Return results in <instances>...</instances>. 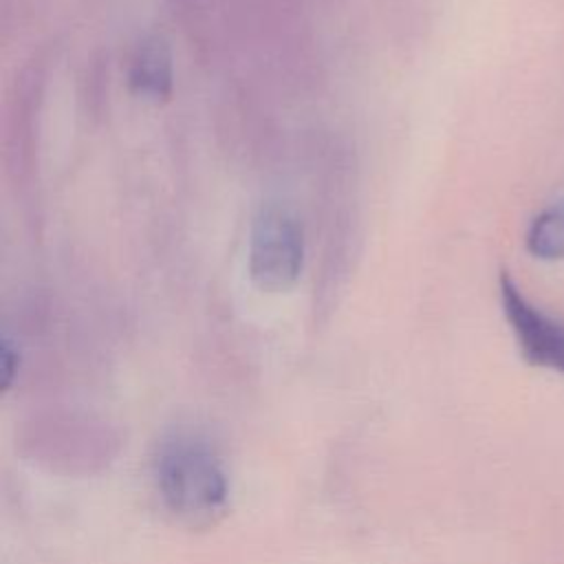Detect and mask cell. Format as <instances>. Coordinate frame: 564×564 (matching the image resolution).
Segmentation results:
<instances>
[{
    "instance_id": "6da1fadb",
    "label": "cell",
    "mask_w": 564,
    "mask_h": 564,
    "mask_svg": "<svg viewBox=\"0 0 564 564\" xmlns=\"http://www.w3.org/2000/svg\"><path fill=\"white\" fill-rule=\"evenodd\" d=\"M152 476L163 507L194 529L216 524L229 509V474L216 445L200 432L176 427L154 452Z\"/></svg>"
},
{
    "instance_id": "7a4b0ae2",
    "label": "cell",
    "mask_w": 564,
    "mask_h": 564,
    "mask_svg": "<svg viewBox=\"0 0 564 564\" xmlns=\"http://www.w3.org/2000/svg\"><path fill=\"white\" fill-rule=\"evenodd\" d=\"M304 227L300 218L278 203L258 209L249 234V275L267 293L295 286L304 269Z\"/></svg>"
},
{
    "instance_id": "3957f363",
    "label": "cell",
    "mask_w": 564,
    "mask_h": 564,
    "mask_svg": "<svg viewBox=\"0 0 564 564\" xmlns=\"http://www.w3.org/2000/svg\"><path fill=\"white\" fill-rule=\"evenodd\" d=\"M498 289L520 355L533 366L564 372V322L538 308L507 271L500 273Z\"/></svg>"
},
{
    "instance_id": "277c9868",
    "label": "cell",
    "mask_w": 564,
    "mask_h": 564,
    "mask_svg": "<svg viewBox=\"0 0 564 564\" xmlns=\"http://www.w3.org/2000/svg\"><path fill=\"white\" fill-rule=\"evenodd\" d=\"M130 88L134 95L161 104L174 88V64L167 42L159 35L141 40L130 62Z\"/></svg>"
},
{
    "instance_id": "5b68a950",
    "label": "cell",
    "mask_w": 564,
    "mask_h": 564,
    "mask_svg": "<svg viewBox=\"0 0 564 564\" xmlns=\"http://www.w3.org/2000/svg\"><path fill=\"white\" fill-rule=\"evenodd\" d=\"M524 247L538 260H564V200L544 207L531 220Z\"/></svg>"
},
{
    "instance_id": "8992f818",
    "label": "cell",
    "mask_w": 564,
    "mask_h": 564,
    "mask_svg": "<svg viewBox=\"0 0 564 564\" xmlns=\"http://www.w3.org/2000/svg\"><path fill=\"white\" fill-rule=\"evenodd\" d=\"M18 364H20L18 352L11 348V341L4 339L2 341V383H4V388H9V383L18 370Z\"/></svg>"
}]
</instances>
